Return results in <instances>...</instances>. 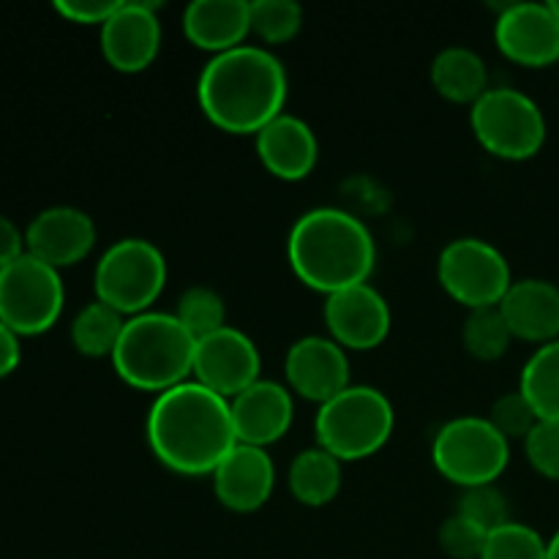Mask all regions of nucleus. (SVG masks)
<instances>
[{"mask_svg": "<svg viewBox=\"0 0 559 559\" xmlns=\"http://www.w3.org/2000/svg\"><path fill=\"white\" fill-rule=\"evenodd\" d=\"M456 513L467 516L469 522H475L478 527H484L486 533H495V530H500L502 524L513 522L506 495H502L495 484L475 486V489H464Z\"/></svg>", "mask_w": 559, "mask_h": 559, "instance_id": "30", "label": "nucleus"}, {"mask_svg": "<svg viewBox=\"0 0 559 559\" xmlns=\"http://www.w3.org/2000/svg\"><path fill=\"white\" fill-rule=\"evenodd\" d=\"M66 304L58 267L22 254L0 271V320L16 336H38L58 322Z\"/></svg>", "mask_w": 559, "mask_h": 559, "instance_id": "9", "label": "nucleus"}, {"mask_svg": "<svg viewBox=\"0 0 559 559\" xmlns=\"http://www.w3.org/2000/svg\"><path fill=\"white\" fill-rule=\"evenodd\" d=\"M167 284V260L145 238H120L109 246L93 273L96 300L129 317L145 314Z\"/></svg>", "mask_w": 559, "mask_h": 559, "instance_id": "6", "label": "nucleus"}, {"mask_svg": "<svg viewBox=\"0 0 559 559\" xmlns=\"http://www.w3.org/2000/svg\"><path fill=\"white\" fill-rule=\"evenodd\" d=\"M22 349H20V336L0 320V377H9L11 371L20 366Z\"/></svg>", "mask_w": 559, "mask_h": 559, "instance_id": "36", "label": "nucleus"}, {"mask_svg": "<svg viewBox=\"0 0 559 559\" xmlns=\"http://www.w3.org/2000/svg\"><path fill=\"white\" fill-rule=\"evenodd\" d=\"M429 76L442 98L453 104H469V107L491 87L486 60L462 44L440 49L431 60Z\"/></svg>", "mask_w": 559, "mask_h": 559, "instance_id": "22", "label": "nucleus"}, {"mask_svg": "<svg viewBox=\"0 0 559 559\" xmlns=\"http://www.w3.org/2000/svg\"><path fill=\"white\" fill-rule=\"evenodd\" d=\"M462 342L475 360H484V364L500 360L513 342V333L500 306L469 311L462 328Z\"/></svg>", "mask_w": 559, "mask_h": 559, "instance_id": "26", "label": "nucleus"}, {"mask_svg": "<svg viewBox=\"0 0 559 559\" xmlns=\"http://www.w3.org/2000/svg\"><path fill=\"white\" fill-rule=\"evenodd\" d=\"M519 391L533 404L540 420H559V338L530 355Z\"/></svg>", "mask_w": 559, "mask_h": 559, "instance_id": "25", "label": "nucleus"}, {"mask_svg": "<svg viewBox=\"0 0 559 559\" xmlns=\"http://www.w3.org/2000/svg\"><path fill=\"white\" fill-rule=\"evenodd\" d=\"M491 426L506 437L508 442L511 440H527L530 431L540 424L538 413L533 409V404L524 399L522 391H513L506 393V396L497 399L491 404V413H489Z\"/></svg>", "mask_w": 559, "mask_h": 559, "instance_id": "31", "label": "nucleus"}, {"mask_svg": "<svg viewBox=\"0 0 559 559\" xmlns=\"http://www.w3.org/2000/svg\"><path fill=\"white\" fill-rule=\"evenodd\" d=\"M437 278L456 304L473 309L500 306L511 289V265L489 240L456 238L440 251Z\"/></svg>", "mask_w": 559, "mask_h": 559, "instance_id": "10", "label": "nucleus"}, {"mask_svg": "<svg viewBox=\"0 0 559 559\" xmlns=\"http://www.w3.org/2000/svg\"><path fill=\"white\" fill-rule=\"evenodd\" d=\"M118 9V0H58V3H55V11H58L63 20L76 22V25L98 27H102Z\"/></svg>", "mask_w": 559, "mask_h": 559, "instance_id": "34", "label": "nucleus"}, {"mask_svg": "<svg viewBox=\"0 0 559 559\" xmlns=\"http://www.w3.org/2000/svg\"><path fill=\"white\" fill-rule=\"evenodd\" d=\"M96 246V224L74 205H52L31 218L25 229L27 254L52 267H69L85 260Z\"/></svg>", "mask_w": 559, "mask_h": 559, "instance_id": "15", "label": "nucleus"}, {"mask_svg": "<svg viewBox=\"0 0 559 559\" xmlns=\"http://www.w3.org/2000/svg\"><path fill=\"white\" fill-rule=\"evenodd\" d=\"M495 41L508 60L530 69L559 63V16L551 3H508L495 22Z\"/></svg>", "mask_w": 559, "mask_h": 559, "instance_id": "12", "label": "nucleus"}, {"mask_svg": "<svg viewBox=\"0 0 559 559\" xmlns=\"http://www.w3.org/2000/svg\"><path fill=\"white\" fill-rule=\"evenodd\" d=\"M257 156L278 180H304L317 167L320 142L304 118L282 112L257 134Z\"/></svg>", "mask_w": 559, "mask_h": 559, "instance_id": "19", "label": "nucleus"}, {"mask_svg": "<svg viewBox=\"0 0 559 559\" xmlns=\"http://www.w3.org/2000/svg\"><path fill=\"white\" fill-rule=\"evenodd\" d=\"M440 549L451 559H480L489 533L462 513H451L440 527Z\"/></svg>", "mask_w": 559, "mask_h": 559, "instance_id": "32", "label": "nucleus"}, {"mask_svg": "<svg viewBox=\"0 0 559 559\" xmlns=\"http://www.w3.org/2000/svg\"><path fill=\"white\" fill-rule=\"evenodd\" d=\"M276 486V467L265 448L238 445L213 469L216 500L233 513H254L271 500Z\"/></svg>", "mask_w": 559, "mask_h": 559, "instance_id": "17", "label": "nucleus"}, {"mask_svg": "<svg viewBox=\"0 0 559 559\" xmlns=\"http://www.w3.org/2000/svg\"><path fill=\"white\" fill-rule=\"evenodd\" d=\"M238 442L254 448L273 445L289 431L295 418L293 391L276 380H257L235 399H229Z\"/></svg>", "mask_w": 559, "mask_h": 559, "instance_id": "18", "label": "nucleus"}, {"mask_svg": "<svg viewBox=\"0 0 559 559\" xmlns=\"http://www.w3.org/2000/svg\"><path fill=\"white\" fill-rule=\"evenodd\" d=\"M197 338L169 311H145L126 320L112 366L126 385L164 393L194 374Z\"/></svg>", "mask_w": 559, "mask_h": 559, "instance_id": "4", "label": "nucleus"}, {"mask_svg": "<svg viewBox=\"0 0 559 559\" xmlns=\"http://www.w3.org/2000/svg\"><path fill=\"white\" fill-rule=\"evenodd\" d=\"M473 134L491 156L502 162H527L546 142L544 109L516 87H489L469 107Z\"/></svg>", "mask_w": 559, "mask_h": 559, "instance_id": "7", "label": "nucleus"}, {"mask_svg": "<svg viewBox=\"0 0 559 559\" xmlns=\"http://www.w3.org/2000/svg\"><path fill=\"white\" fill-rule=\"evenodd\" d=\"M183 33L194 47L213 55L243 47L251 33V3L246 0H194L183 11Z\"/></svg>", "mask_w": 559, "mask_h": 559, "instance_id": "21", "label": "nucleus"}, {"mask_svg": "<svg viewBox=\"0 0 559 559\" xmlns=\"http://www.w3.org/2000/svg\"><path fill=\"white\" fill-rule=\"evenodd\" d=\"M549 559H559V530L549 540Z\"/></svg>", "mask_w": 559, "mask_h": 559, "instance_id": "37", "label": "nucleus"}, {"mask_svg": "<svg viewBox=\"0 0 559 559\" xmlns=\"http://www.w3.org/2000/svg\"><path fill=\"white\" fill-rule=\"evenodd\" d=\"M25 233L9 216L0 213V271L5 265H11L16 257L25 254Z\"/></svg>", "mask_w": 559, "mask_h": 559, "instance_id": "35", "label": "nucleus"}, {"mask_svg": "<svg viewBox=\"0 0 559 559\" xmlns=\"http://www.w3.org/2000/svg\"><path fill=\"white\" fill-rule=\"evenodd\" d=\"M551 9H555L557 16H559V0H551Z\"/></svg>", "mask_w": 559, "mask_h": 559, "instance_id": "38", "label": "nucleus"}, {"mask_svg": "<svg viewBox=\"0 0 559 559\" xmlns=\"http://www.w3.org/2000/svg\"><path fill=\"white\" fill-rule=\"evenodd\" d=\"M287 257L306 287L333 295L369 282L377 246L358 216L342 207H314L289 229Z\"/></svg>", "mask_w": 559, "mask_h": 559, "instance_id": "3", "label": "nucleus"}, {"mask_svg": "<svg viewBox=\"0 0 559 559\" xmlns=\"http://www.w3.org/2000/svg\"><path fill=\"white\" fill-rule=\"evenodd\" d=\"M391 306L380 289L366 284L328 295L325 325L344 349H374L391 333Z\"/></svg>", "mask_w": 559, "mask_h": 559, "instance_id": "14", "label": "nucleus"}, {"mask_svg": "<svg viewBox=\"0 0 559 559\" xmlns=\"http://www.w3.org/2000/svg\"><path fill=\"white\" fill-rule=\"evenodd\" d=\"M396 426L391 399L371 385H349L320 404L314 418L317 445L338 462H360L388 445Z\"/></svg>", "mask_w": 559, "mask_h": 559, "instance_id": "5", "label": "nucleus"}, {"mask_svg": "<svg viewBox=\"0 0 559 559\" xmlns=\"http://www.w3.org/2000/svg\"><path fill=\"white\" fill-rule=\"evenodd\" d=\"M304 31V9L295 0H254L251 33L265 44H287Z\"/></svg>", "mask_w": 559, "mask_h": 559, "instance_id": "28", "label": "nucleus"}, {"mask_svg": "<svg viewBox=\"0 0 559 559\" xmlns=\"http://www.w3.org/2000/svg\"><path fill=\"white\" fill-rule=\"evenodd\" d=\"M524 453L535 473L559 480V420H540L524 440Z\"/></svg>", "mask_w": 559, "mask_h": 559, "instance_id": "33", "label": "nucleus"}, {"mask_svg": "<svg viewBox=\"0 0 559 559\" xmlns=\"http://www.w3.org/2000/svg\"><path fill=\"white\" fill-rule=\"evenodd\" d=\"M162 49V20L153 3H120L102 25V52L120 74H140Z\"/></svg>", "mask_w": 559, "mask_h": 559, "instance_id": "16", "label": "nucleus"}, {"mask_svg": "<svg viewBox=\"0 0 559 559\" xmlns=\"http://www.w3.org/2000/svg\"><path fill=\"white\" fill-rule=\"evenodd\" d=\"M287 388L314 404L331 402L349 388L347 349L331 336H304L287 349L284 358Z\"/></svg>", "mask_w": 559, "mask_h": 559, "instance_id": "13", "label": "nucleus"}, {"mask_svg": "<svg viewBox=\"0 0 559 559\" xmlns=\"http://www.w3.org/2000/svg\"><path fill=\"white\" fill-rule=\"evenodd\" d=\"M480 559H549V540L522 522H508L489 533Z\"/></svg>", "mask_w": 559, "mask_h": 559, "instance_id": "29", "label": "nucleus"}, {"mask_svg": "<svg viewBox=\"0 0 559 559\" xmlns=\"http://www.w3.org/2000/svg\"><path fill=\"white\" fill-rule=\"evenodd\" d=\"M126 317L115 311L112 306L93 300L76 311L71 322V342L76 353L85 358H112L120 336H123Z\"/></svg>", "mask_w": 559, "mask_h": 559, "instance_id": "24", "label": "nucleus"}, {"mask_svg": "<svg viewBox=\"0 0 559 559\" xmlns=\"http://www.w3.org/2000/svg\"><path fill=\"white\" fill-rule=\"evenodd\" d=\"M513 338L549 344L559 338V287L546 278L513 282L500 304Z\"/></svg>", "mask_w": 559, "mask_h": 559, "instance_id": "20", "label": "nucleus"}, {"mask_svg": "<svg viewBox=\"0 0 559 559\" xmlns=\"http://www.w3.org/2000/svg\"><path fill=\"white\" fill-rule=\"evenodd\" d=\"M342 464L325 448L300 451L287 469V486L295 500L306 508H325L342 491Z\"/></svg>", "mask_w": 559, "mask_h": 559, "instance_id": "23", "label": "nucleus"}, {"mask_svg": "<svg viewBox=\"0 0 559 559\" xmlns=\"http://www.w3.org/2000/svg\"><path fill=\"white\" fill-rule=\"evenodd\" d=\"M287 93L289 80L282 60L254 44L213 55L197 80L202 112L227 134H260L284 112Z\"/></svg>", "mask_w": 559, "mask_h": 559, "instance_id": "2", "label": "nucleus"}, {"mask_svg": "<svg viewBox=\"0 0 559 559\" xmlns=\"http://www.w3.org/2000/svg\"><path fill=\"white\" fill-rule=\"evenodd\" d=\"M260 371V349L238 328L227 325L197 342L194 380L218 396L235 399L262 380Z\"/></svg>", "mask_w": 559, "mask_h": 559, "instance_id": "11", "label": "nucleus"}, {"mask_svg": "<svg viewBox=\"0 0 559 559\" xmlns=\"http://www.w3.org/2000/svg\"><path fill=\"white\" fill-rule=\"evenodd\" d=\"M437 473L462 489L489 486L511 462V442L491 426L489 418L462 415L440 426L431 442Z\"/></svg>", "mask_w": 559, "mask_h": 559, "instance_id": "8", "label": "nucleus"}, {"mask_svg": "<svg viewBox=\"0 0 559 559\" xmlns=\"http://www.w3.org/2000/svg\"><path fill=\"white\" fill-rule=\"evenodd\" d=\"M145 435L153 456L178 475H213L238 445L229 399L197 380L180 382L153 399Z\"/></svg>", "mask_w": 559, "mask_h": 559, "instance_id": "1", "label": "nucleus"}, {"mask_svg": "<svg viewBox=\"0 0 559 559\" xmlns=\"http://www.w3.org/2000/svg\"><path fill=\"white\" fill-rule=\"evenodd\" d=\"M175 317L197 342L227 328V306H224L222 295L211 287L186 289L175 306Z\"/></svg>", "mask_w": 559, "mask_h": 559, "instance_id": "27", "label": "nucleus"}]
</instances>
